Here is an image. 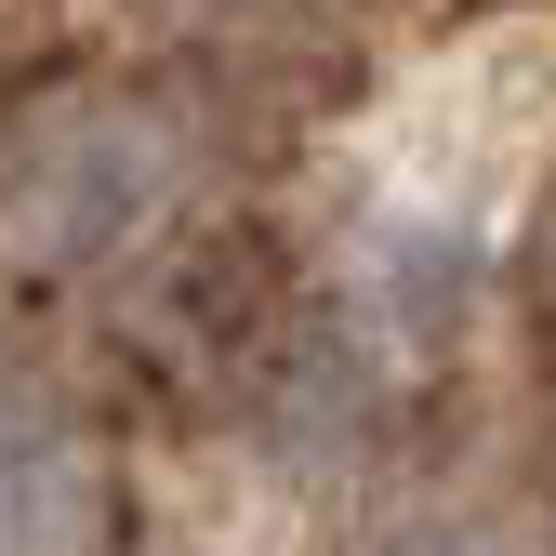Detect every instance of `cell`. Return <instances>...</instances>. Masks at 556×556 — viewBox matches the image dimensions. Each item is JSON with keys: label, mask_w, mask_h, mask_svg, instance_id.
Returning a JSON list of instances; mask_svg holds the SVG:
<instances>
[{"label": "cell", "mask_w": 556, "mask_h": 556, "mask_svg": "<svg viewBox=\"0 0 556 556\" xmlns=\"http://www.w3.org/2000/svg\"><path fill=\"white\" fill-rule=\"evenodd\" d=\"M556 119V27H504V40H464L425 93L397 106V186L425 199H477L504 173V147H530V132Z\"/></svg>", "instance_id": "obj_1"}, {"label": "cell", "mask_w": 556, "mask_h": 556, "mask_svg": "<svg viewBox=\"0 0 556 556\" xmlns=\"http://www.w3.org/2000/svg\"><path fill=\"white\" fill-rule=\"evenodd\" d=\"M93 464L53 438H0V556H80Z\"/></svg>", "instance_id": "obj_2"}, {"label": "cell", "mask_w": 556, "mask_h": 556, "mask_svg": "<svg viewBox=\"0 0 556 556\" xmlns=\"http://www.w3.org/2000/svg\"><path fill=\"white\" fill-rule=\"evenodd\" d=\"M543 265H556V239H543Z\"/></svg>", "instance_id": "obj_3"}]
</instances>
